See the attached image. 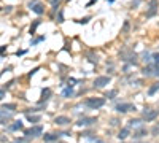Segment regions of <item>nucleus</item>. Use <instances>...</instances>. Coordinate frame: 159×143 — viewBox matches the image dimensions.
Segmentation results:
<instances>
[{
	"label": "nucleus",
	"mask_w": 159,
	"mask_h": 143,
	"mask_svg": "<svg viewBox=\"0 0 159 143\" xmlns=\"http://www.w3.org/2000/svg\"><path fill=\"white\" fill-rule=\"evenodd\" d=\"M86 106L91 110H97V108H102L103 105H105V99L103 97H89L86 99Z\"/></svg>",
	"instance_id": "f257e3e1"
},
{
	"label": "nucleus",
	"mask_w": 159,
	"mask_h": 143,
	"mask_svg": "<svg viewBox=\"0 0 159 143\" xmlns=\"http://www.w3.org/2000/svg\"><path fill=\"white\" fill-rule=\"evenodd\" d=\"M115 110L118 111V113H121V114H124V113H127V111L135 110V105H134V103H129V102H123V103H118V105H116Z\"/></svg>",
	"instance_id": "f03ea898"
},
{
	"label": "nucleus",
	"mask_w": 159,
	"mask_h": 143,
	"mask_svg": "<svg viewBox=\"0 0 159 143\" xmlns=\"http://www.w3.org/2000/svg\"><path fill=\"white\" fill-rule=\"evenodd\" d=\"M157 116H159V110H150V108H147V110L143 111V119L147 121V123L154 121Z\"/></svg>",
	"instance_id": "7ed1b4c3"
},
{
	"label": "nucleus",
	"mask_w": 159,
	"mask_h": 143,
	"mask_svg": "<svg viewBox=\"0 0 159 143\" xmlns=\"http://www.w3.org/2000/svg\"><path fill=\"white\" fill-rule=\"evenodd\" d=\"M29 8L35 13V14H38V16H41V14L45 13V6L41 5L40 2H37V0H33V2H30L29 3Z\"/></svg>",
	"instance_id": "20e7f679"
},
{
	"label": "nucleus",
	"mask_w": 159,
	"mask_h": 143,
	"mask_svg": "<svg viewBox=\"0 0 159 143\" xmlns=\"http://www.w3.org/2000/svg\"><path fill=\"white\" fill-rule=\"evenodd\" d=\"M24 134L27 135V137H40V135L43 134V127L41 126H33L30 129H27Z\"/></svg>",
	"instance_id": "39448f33"
},
{
	"label": "nucleus",
	"mask_w": 159,
	"mask_h": 143,
	"mask_svg": "<svg viewBox=\"0 0 159 143\" xmlns=\"http://www.w3.org/2000/svg\"><path fill=\"white\" fill-rule=\"evenodd\" d=\"M157 6H159V2H157V0H150L147 18H153V16H154V14L157 13Z\"/></svg>",
	"instance_id": "423d86ee"
},
{
	"label": "nucleus",
	"mask_w": 159,
	"mask_h": 143,
	"mask_svg": "<svg viewBox=\"0 0 159 143\" xmlns=\"http://www.w3.org/2000/svg\"><path fill=\"white\" fill-rule=\"evenodd\" d=\"M110 81H112L110 76H97L94 80V86L95 88H105L107 84H110Z\"/></svg>",
	"instance_id": "0eeeda50"
},
{
	"label": "nucleus",
	"mask_w": 159,
	"mask_h": 143,
	"mask_svg": "<svg viewBox=\"0 0 159 143\" xmlns=\"http://www.w3.org/2000/svg\"><path fill=\"white\" fill-rule=\"evenodd\" d=\"M94 123H95V118H81L78 123H77V126L86 127V126H91V124H94Z\"/></svg>",
	"instance_id": "6e6552de"
},
{
	"label": "nucleus",
	"mask_w": 159,
	"mask_h": 143,
	"mask_svg": "<svg viewBox=\"0 0 159 143\" xmlns=\"http://www.w3.org/2000/svg\"><path fill=\"white\" fill-rule=\"evenodd\" d=\"M54 123L57 126H67V124H70V118L68 116H56L54 118Z\"/></svg>",
	"instance_id": "1a4fd4ad"
},
{
	"label": "nucleus",
	"mask_w": 159,
	"mask_h": 143,
	"mask_svg": "<svg viewBox=\"0 0 159 143\" xmlns=\"http://www.w3.org/2000/svg\"><path fill=\"white\" fill-rule=\"evenodd\" d=\"M148 134V131H147V129H145V127H139V129H137V131H135V134H134V138L135 140H139V138H143L145 137V135H147Z\"/></svg>",
	"instance_id": "9d476101"
},
{
	"label": "nucleus",
	"mask_w": 159,
	"mask_h": 143,
	"mask_svg": "<svg viewBox=\"0 0 159 143\" xmlns=\"http://www.w3.org/2000/svg\"><path fill=\"white\" fill-rule=\"evenodd\" d=\"M143 126V119H139V118H135V119H130L129 121V129L130 127H135V129H139Z\"/></svg>",
	"instance_id": "9b49d317"
},
{
	"label": "nucleus",
	"mask_w": 159,
	"mask_h": 143,
	"mask_svg": "<svg viewBox=\"0 0 159 143\" xmlns=\"http://www.w3.org/2000/svg\"><path fill=\"white\" fill-rule=\"evenodd\" d=\"M143 75L145 76H153L154 75V65L153 64H148V65L143 68Z\"/></svg>",
	"instance_id": "f8f14e48"
},
{
	"label": "nucleus",
	"mask_w": 159,
	"mask_h": 143,
	"mask_svg": "<svg viewBox=\"0 0 159 143\" xmlns=\"http://www.w3.org/2000/svg\"><path fill=\"white\" fill-rule=\"evenodd\" d=\"M129 134H130V129H129V127H124V129H121V131H119L118 138H119V140H126V138L129 137Z\"/></svg>",
	"instance_id": "ddd939ff"
},
{
	"label": "nucleus",
	"mask_w": 159,
	"mask_h": 143,
	"mask_svg": "<svg viewBox=\"0 0 159 143\" xmlns=\"http://www.w3.org/2000/svg\"><path fill=\"white\" fill-rule=\"evenodd\" d=\"M157 91H159V81H157V83H153V84L150 86V89H148V96H150V97H151V96H154Z\"/></svg>",
	"instance_id": "4468645a"
},
{
	"label": "nucleus",
	"mask_w": 159,
	"mask_h": 143,
	"mask_svg": "<svg viewBox=\"0 0 159 143\" xmlns=\"http://www.w3.org/2000/svg\"><path fill=\"white\" fill-rule=\"evenodd\" d=\"M24 127V124H22V121H15L11 126H10V131H21V129Z\"/></svg>",
	"instance_id": "2eb2a0df"
},
{
	"label": "nucleus",
	"mask_w": 159,
	"mask_h": 143,
	"mask_svg": "<svg viewBox=\"0 0 159 143\" xmlns=\"http://www.w3.org/2000/svg\"><path fill=\"white\" fill-rule=\"evenodd\" d=\"M40 26V19H35L32 23V26H30V29H29V32H30V35H35V30H37V27Z\"/></svg>",
	"instance_id": "dca6fc26"
},
{
	"label": "nucleus",
	"mask_w": 159,
	"mask_h": 143,
	"mask_svg": "<svg viewBox=\"0 0 159 143\" xmlns=\"http://www.w3.org/2000/svg\"><path fill=\"white\" fill-rule=\"evenodd\" d=\"M40 119H41V116H38V114H27V121L29 123H38Z\"/></svg>",
	"instance_id": "f3484780"
},
{
	"label": "nucleus",
	"mask_w": 159,
	"mask_h": 143,
	"mask_svg": "<svg viewBox=\"0 0 159 143\" xmlns=\"http://www.w3.org/2000/svg\"><path fill=\"white\" fill-rule=\"evenodd\" d=\"M57 137H59V135H56V134H46V135H45V141L51 143V141H54V140H57Z\"/></svg>",
	"instance_id": "a211bd4d"
},
{
	"label": "nucleus",
	"mask_w": 159,
	"mask_h": 143,
	"mask_svg": "<svg viewBox=\"0 0 159 143\" xmlns=\"http://www.w3.org/2000/svg\"><path fill=\"white\" fill-rule=\"evenodd\" d=\"M51 94H53V92H51V89H50V88H46V89L41 91V97H43V100H48V99L51 97Z\"/></svg>",
	"instance_id": "6ab92c4d"
},
{
	"label": "nucleus",
	"mask_w": 159,
	"mask_h": 143,
	"mask_svg": "<svg viewBox=\"0 0 159 143\" xmlns=\"http://www.w3.org/2000/svg\"><path fill=\"white\" fill-rule=\"evenodd\" d=\"M88 61L92 62V64H97V62H99V57H97V54L94 56L92 53H89V54H88Z\"/></svg>",
	"instance_id": "aec40b11"
},
{
	"label": "nucleus",
	"mask_w": 159,
	"mask_h": 143,
	"mask_svg": "<svg viewBox=\"0 0 159 143\" xmlns=\"http://www.w3.org/2000/svg\"><path fill=\"white\" fill-rule=\"evenodd\" d=\"M62 96H64V97H72V96H73V89H72V86H68L67 89H64Z\"/></svg>",
	"instance_id": "412c9836"
},
{
	"label": "nucleus",
	"mask_w": 159,
	"mask_h": 143,
	"mask_svg": "<svg viewBox=\"0 0 159 143\" xmlns=\"http://www.w3.org/2000/svg\"><path fill=\"white\" fill-rule=\"evenodd\" d=\"M2 110H10V111H15L16 110V103H5L2 106Z\"/></svg>",
	"instance_id": "4be33fe9"
},
{
	"label": "nucleus",
	"mask_w": 159,
	"mask_h": 143,
	"mask_svg": "<svg viewBox=\"0 0 159 143\" xmlns=\"http://www.w3.org/2000/svg\"><path fill=\"white\" fill-rule=\"evenodd\" d=\"M116 94H118V91H116V89H112V91H108L107 94H105V97H108V99H115Z\"/></svg>",
	"instance_id": "5701e85b"
},
{
	"label": "nucleus",
	"mask_w": 159,
	"mask_h": 143,
	"mask_svg": "<svg viewBox=\"0 0 159 143\" xmlns=\"http://www.w3.org/2000/svg\"><path fill=\"white\" fill-rule=\"evenodd\" d=\"M143 61L147 62V64H151V54H148V53H143Z\"/></svg>",
	"instance_id": "b1692460"
},
{
	"label": "nucleus",
	"mask_w": 159,
	"mask_h": 143,
	"mask_svg": "<svg viewBox=\"0 0 159 143\" xmlns=\"http://www.w3.org/2000/svg\"><path fill=\"white\" fill-rule=\"evenodd\" d=\"M151 61H154V64H157V65H159V53L151 54Z\"/></svg>",
	"instance_id": "393cba45"
},
{
	"label": "nucleus",
	"mask_w": 159,
	"mask_h": 143,
	"mask_svg": "<svg viewBox=\"0 0 159 143\" xmlns=\"http://www.w3.org/2000/svg\"><path fill=\"white\" fill-rule=\"evenodd\" d=\"M57 23H64V11L59 10V14H57Z\"/></svg>",
	"instance_id": "a878e982"
},
{
	"label": "nucleus",
	"mask_w": 159,
	"mask_h": 143,
	"mask_svg": "<svg viewBox=\"0 0 159 143\" xmlns=\"http://www.w3.org/2000/svg\"><path fill=\"white\" fill-rule=\"evenodd\" d=\"M129 32V21H124V26H123V33H127Z\"/></svg>",
	"instance_id": "bb28decb"
},
{
	"label": "nucleus",
	"mask_w": 159,
	"mask_h": 143,
	"mask_svg": "<svg viewBox=\"0 0 159 143\" xmlns=\"http://www.w3.org/2000/svg\"><path fill=\"white\" fill-rule=\"evenodd\" d=\"M89 19H91V16H86V18L80 19V21H78V24H88V23H89Z\"/></svg>",
	"instance_id": "cd10ccee"
},
{
	"label": "nucleus",
	"mask_w": 159,
	"mask_h": 143,
	"mask_svg": "<svg viewBox=\"0 0 159 143\" xmlns=\"http://www.w3.org/2000/svg\"><path fill=\"white\" fill-rule=\"evenodd\" d=\"M151 134H153V135H159V124L151 129Z\"/></svg>",
	"instance_id": "c85d7f7f"
},
{
	"label": "nucleus",
	"mask_w": 159,
	"mask_h": 143,
	"mask_svg": "<svg viewBox=\"0 0 159 143\" xmlns=\"http://www.w3.org/2000/svg\"><path fill=\"white\" fill-rule=\"evenodd\" d=\"M43 40H45V37H38L37 40H33V41L30 43V45H32V46H35V45H37V43H40V41H43Z\"/></svg>",
	"instance_id": "c756f323"
},
{
	"label": "nucleus",
	"mask_w": 159,
	"mask_h": 143,
	"mask_svg": "<svg viewBox=\"0 0 159 143\" xmlns=\"http://www.w3.org/2000/svg\"><path fill=\"white\" fill-rule=\"evenodd\" d=\"M50 3H51L53 6H59V3H60V0H50Z\"/></svg>",
	"instance_id": "7c9ffc66"
},
{
	"label": "nucleus",
	"mask_w": 159,
	"mask_h": 143,
	"mask_svg": "<svg viewBox=\"0 0 159 143\" xmlns=\"http://www.w3.org/2000/svg\"><path fill=\"white\" fill-rule=\"evenodd\" d=\"M154 76H159V65L154 64Z\"/></svg>",
	"instance_id": "2f4dec72"
},
{
	"label": "nucleus",
	"mask_w": 159,
	"mask_h": 143,
	"mask_svg": "<svg viewBox=\"0 0 159 143\" xmlns=\"http://www.w3.org/2000/svg\"><path fill=\"white\" fill-rule=\"evenodd\" d=\"M37 72H38V67H37V68H33V70L30 72V73H29V76H32V75H35V73H37Z\"/></svg>",
	"instance_id": "473e14b6"
},
{
	"label": "nucleus",
	"mask_w": 159,
	"mask_h": 143,
	"mask_svg": "<svg viewBox=\"0 0 159 143\" xmlns=\"http://www.w3.org/2000/svg\"><path fill=\"white\" fill-rule=\"evenodd\" d=\"M140 5V0H134L132 2V6H139Z\"/></svg>",
	"instance_id": "72a5a7b5"
},
{
	"label": "nucleus",
	"mask_w": 159,
	"mask_h": 143,
	"mask_svg": "<svg viewBox=\"0 0 159 143\" xmlns=\"http://www.w3.org/2000/svg\"><path fill=\"white\" fill-rule=\"evenodd\" d=\"M3 97H5V91H3V89H0V100H2Z\"/></svg>",
	"instance_id": "f704fd0d"
},
{
	"label": "nucleus",
	"mask_w": 159,
	"mask_h": 143,
	"mask_svg": "<svg viewBox=\"0 0 159 143\" xmlns=\"http://www.w3.org/2000/svg\"><path fill=\"white\" fill-rule=\"evenodd\" d=\"M95 2H97V0H89V3H88V6H91V5H94Z\"/></svg>",
	"instance_id": "c9c22d12"
},
{
	"label": "nucleus",
	"mask_w": 159,
	"mask_h": 143,
	"mask_svg": "<svg viewBox=\"0 0 159 143\" xmlns=\"http://www.w3.org/2000/svg\"><path fill=\"white\" fill-rule=\"evenodd\" d=\"M118 124V119H112V126H116Z\"/></svg>",
	"instance_id": "e433bc0d"
},
{
	"label": "nucleus",
	"mask_w": 159,
	"mask_h": 143,
	"mask_svg": "<svg viewBox=\"0 0 159 143\" xmlns=\"http://www.w3.org/2000/svg\"><path fill=\"white\" fill-rule=\"evenodd\" d=\"M5 53V46H0V54H3Z\"/></svg>",
	"instance_id": "4c0bfd02"
},
{
	"label": "nucleus",
	"mask_w": 159,
	"mask_h": 143,
	"mask_svg": "<svg viewBox=\"0 0 159 143\" xmlns=\"http://www.w3.org/2000/svg\"><path fill=\"white\" fill-rule=\"evenodd\" d=\"M26 51H16V56H22Z\"/></svg>",
	"instance_id": "58836bf2"
},
{
	"label": "nucleus",
	"mask_w": 159,
	"mask_h": 143,
	"mask_svg": "<svg viewBox=\"0 0 159 143\" xmlns=\"http://www.w3.org/2000/svg\"><path fill=\"white\" fill-rule=\"evenodd\" d=\"M94 141H95V143H103V141H102V140H97V138H95V140H94Z\"/></svg>",
	"instance_id": "ea45409f"
},
{
	"label": "nucleus",
	"mask_w": 159,
	"mask_h": 143,
	"mask_svg": "<svg viewBox=\"0 0 159 143\" xmlns=\"http://www.w3.org/2000/svg\"><path fill=\"white\" fill-rule=\"evenodd\" d=\"M13 143H22V141H19V140H18V141H13Z\"/></svg>",
	"instance_id": "a19ab883"
},
{
	"label": "nucleus",
	"mask_w": 159,
	"mask_h": 143,
	"mask_svg": "<svg viewBox=\"0 0 159 143\" xmlns=\"http://www.w3.org/2000/svg\"><path fill=\"white\" fill-rule=\"evenodd\" d=\"M134 143H142V141H134Z\"/></svg>",
	"instance_id": "79ce46f5"
},
{
	"label": "nucleus",
	"mask_w": 159,
	"mask_h": 143,
	"mask_svg": "<svg viewBox=\"0 0 159 143\" xmlns=\"http://www.w3.org/2000/svg\"><path fill=\"white\" fill-rule=\"evenodd\" d=\"M0 11H2V8H0Z\"/></svg>",
	"instance_id": "37998d69"
}]
</instances>
